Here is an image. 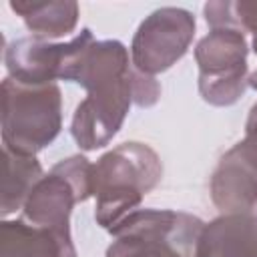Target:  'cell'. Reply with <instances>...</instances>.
I'll return each instance as SVG.
<instances>
[{
  "instance_id": "6da1fadb",
  "label": "cell",
  "mask_w": 257,
  "mask_h": 257,
  "mask_svg": "<svg viewBox=\"0 0 257 257\" xmlns=\"http://www.w3.org/2000/svg\"><path fill=\"white\" fill-rule=\"evenodd\" d=\"M163 177L159 155L145 143H122L104 153L92 165V197L96 199L94 219L110 231L126 215L139 209Z\"/></svg>"
},
{
  "instance_id": "7a4b0ae2",
  "label": "cell",
  "mask_w": 257,
  "mask_h": 257,
  "mask_svg": "<svg viewBox=\"0 0 257 257\" xmlns=\"http://www.w3.org/2000/svg\"><path fill=\"white\" fill-rule=\"evenodd\" d=\"M62 128V92L58 84H22L2 80V143L4 149L34 157Z\"/></svg>"
},
{
  "instance_id": "3957f363",
  "label": "cell",
  "mask_w": 257,
  "mask_h": 257,
  "mask_svg": "<svg viewBox=\"0 0 257 257\" xmlns=\"http://www.w3.org/2000/svg\"><path fill=\"white\" fill-rule=\"evenodd\" d=\"M203 221L169 209H137L108 233L106 257H195Z\"/></svg>"
},
{
  "instance_id": "277c9868",
  "label": "cell",
  "mask_w": 257,
  "mask_h": 257,
  "mask_svg": "<svg viewBox=\"0 0 257 257\" xmlns=\"http://www.w3.org/2000/svg\"><path fill=\"white\" fill-rule=\"evenodd\" d=\"M249 44L239 28H213L195 46L199 92L213 106H231L247 90Z\"/></svg>"
},
{
  "instance_id": "5b68a950",
  "label": "cell",
  "mask_w": 257,
  "mask_h": 257,
  "mask_svg": "<svg viewBox=\"0 0 257 257\" xmlns=\"http://www.w3.org/2000/svg\"><path fill=\"white\" fill-rule=\"evenodd\" d=\"M92 197V163L82 155L58 161L30 191L24 201V221L36 227L70 229L76 203Z\"/></svg>"
},
{
  "instance_id": "8992f818",
  "label": "cell",
  "mask_w": 257,
  "mask_h": 257,
  "mask_svg": "<svg viewBox=\"0 0 257 257\" xmlns=\"http://www.w3.org/2000/svg\"><path fill=\"white\" fill-rule=\"evenodd\" d=\"M195 26V16L185 8L163 6L153 10L133 36V66L151 76L169 70L189 50Z\"/></svg>"
},
{
  "instance_id": "52a82bcc",
  "label": "cell",
  "mask_w": 257,
  "mask_h": 257,
  "mask_svg": "<svg viewBox=\"0 0 257 257\" xmlns=\"http://www.w3.org/2000/svg\"><path fill=\"white\" fill-rule=\"evenodd\" d=\"M94 40L90 28H82L68 42H50L36 36L18 38L4 50L8 76L22 84H54L72 80L84 48Z\"/></svg>"
},
{
  "instance_id": "ba28073f",
  "label": "cell",
  "mask_w": 257,
  "mask_h": 257,
  "mask_svg": "<svg viewBox=\"0 0 257 257\" xmlns=\"http://www.w3.org/2000/svg\"><path fill=\"white\" fill-rule=\"evenodd\" d=\"M133 68L126 76L102 82L88 90L86 98L76 106L70 133L82 151L106 147L122 126L133 104Z\"/></svg>"
},
{
  "instance_id": "9c48e42d",
  "label": "cell",
  "mask_w": 257,
  "mask_h": 257,
  "mask_svg": "<svg viewBox=\"0 0 257 257\" xmlns=\"http://www.w3.org/2000/svg\"><path fill=\"white\" fill-rule=\"evenodd\" d=\"M209 193L213 205L227 213H251L257 207V143L243 139L217 163Z\"/></svg>"
},
{
  "instance_id": "30bf717a",
  "label": "cell",
  "mask_w": 257,
  "mask_h": 257,
  "mask_svg": "<svg viewBox=\"0 0 257 257\" xmlns=\"http://www.w3.org/2000/svg\"><path fill=\"white\" fill-rule=\"evenodd\" d=\"M257 217L251 213H227L203 225L195 257H255Z\"/></svg>"
},
{
  "instance_id": "8fae6325",
  "label": "cell",
  "mask_w": 257,
  "mask_h": 257,
  "mask_svg": "<svg viewBox=\"0 0 257 257\" xmlns=\"http://www.w3.org/2000/svg\"><path fill=\"white\" fill-rule=\"evenodd\" d=\"M0 257H76L70 229H48L24 219L0 225Z\"/></svg>"
},
{
  "instance_id": "7c38bea8",
  "label": "cell",
  "mask_w": 257,
  "mask_h": 257,
  "mask_svg": "<svg viewBox=\"0 0 257 257\" xmlns=\"http://www.w3.org/2000/svg\"><path fill=\"white\" fill-rule=\"evenodd\" d=\"M10 8L22 16L32 36L42 40L66 36L78 22V4L72 0H12Z\"/></svg>"
},
{
  "instance_id": "4fadbf2b",
  "label": "cell",
  "mask_w": 257,
  "mask_h": 257,
  "mask_svg": "<svg viewBox=\"0 0 257 257\" xmlns=\"http://www.w3.org/2000/svg\"><path fill=\"white\" fill-rule=\"evenodd\" d=\"M42 167L36 157L18 155L4 149V179H2V199L0 213L6 217L16 209L24 207L34 185L42 179Z\"/></svg>"
},
{
  "instance_id": "5bb4252c",
  "label": "cell",
  "mask_w": 257,
  "mask_h": 257,
  "mask_svg": "<svg viewBox=\"0 0 257 257\" xmlns=\"http://www.w3.org/2000/svg\"><path fill=\"white\" fill-rule=\"evenodd\" d=\"M131 86H133V102L141 108H151L157 104L161 96V84L157 82L155 76L145 74L137 68H133L131 76Z\"/></svg>"
},
{
  "instance_id": "9a60e30c",
  "label": "cell",
  "mask_w": 257,
  "mask_h": 257,
  "mask_svg": "<svg viewBox=\"0 0 257 257\" xmlns=\"http://www.w3.org/2000/svg\"><path fill=\"white\" fill-rule=\"evenodd\" d=\"M203 14H205V20L207 24L213 28H239V20L235 16V2H229V0H219V2H207L203 6Z\"/></svg>"
},
{
  "instance_id": "2e32d148",
  "label": "cell",
  "mask_w": 257,
  "mask_h": 257,
  "mask_svg": "<svg viewBox=\"0 0 257 257\" xmlns=\"http://www.w3.org/2000/svg\"><path fill=\"white\" fill-rule=\"evenodd\" d=\"M235 16H237L243 32L249 30V32H253V36H257V0L235 2Z\"/></svg>"
},
{
  "instance_id": "e0dca14e",
  "label": "cell",
  "mask_w": 257,
  "mask_h": 257,
  "mask_svg": "<svg viewBox=\"0 0 257 257\" xmlns=\"http://www.w3.org/2000/svg\"><path fill=\"white\" fill-rule=\"evenodd\" d=\"M245 137L257 143V102L249 110V116H247V122H245Z\"/></svg>"
},
{
  "instance_id": "ac0fdd59",
  "label": "cell",
  "mask_w": 257,
  "mask_h": 257,
  "mask_svg": "<svg viewBox=\"0 0 257 257\" xmlns=\"http://www.w3.org/2000/svg\"><path fill=\"white\" fill-rule=\"evenodd\" d=\"M247 84H249L251 88H255V90H257V70L249 74V78H247Z\"/></svg>"
},
{
  "instance_id": "d6986e66",
  "label": "cell",
  "mask_w": 257,
  "mask_h": 257,
  "mask_svg": "<svg viewBox=\"0 0 257 257\" xmlns=\"http://www.w3.org/2000/svg\"><path fill=\"white\" fill-rule=\"evenodd\" d=\"M253 50H255V54H257V36H253Z\"/></svg>"
},
{
  "instance_id": "ffe728a7",
  "label": "cell",
  "mask_w": 257,
  "mask_h": 257,
  "mask_svg": "<svg viewBox=\"0 0 257 257\" xmlns=\"http://www.w3.org/2000/svg\"><path fill=\"white\" fill-rule=\"evenodd\" d=\"M255 257H257V251H255Z\"/></svg>"
}]
</instances>
